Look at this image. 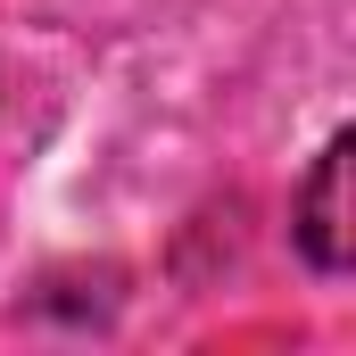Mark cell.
Listing matches in <instances>:
<instances>
[{
	"instance_id": "6da1fadb",
	"label": "cell",
	"mask_w": 356,
	"mask_h": 356,
	"mask_svg": "<svg viewBox=\"0 0 356 356\" xmlns=\"http://www.w3.org/2000/svg\"><path fill=\"white\" fill-rule=\"evenodd\" d=\"M348 158H356V141L340 133V141L315 158V175L298 182V207H290V232H298V249H307V266H315V273H348V257H356Z\"/></svg>"
}]
</instances>
